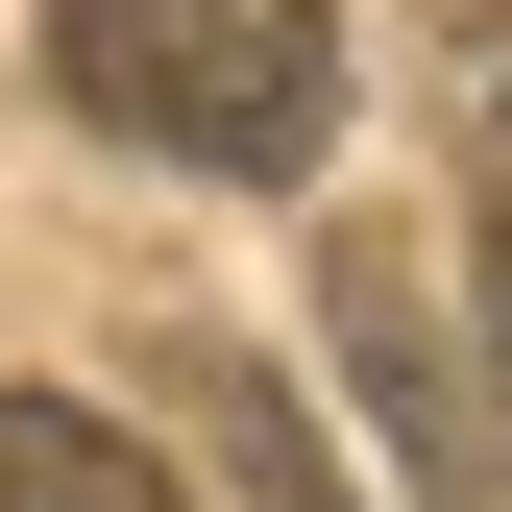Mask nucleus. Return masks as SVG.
<instances>
[{
  "label": "nucleus",
  "instance_id": "7ed1b4c3",
  "mask_svg": "<svg viewBox=\"0 0 512 512\" xmlns=\"http://www.w3.org/2000/svg\"><path fill=\"white\" fill-rule=\"evenodd\" d=\"M0 512H196V464L122 439L98 391H0Z\"/></svg>",
  "mask_w": 512,
  "mask_h": 512
},
{
  "label": "nucleus",
  "instance_id": "f257e3e1",
  "mask_svg": "<svg viewBox=\"0 0 512 512\" xmlns=\"http://www.w3.org/2000/svg\"><path fill=\"white\" fill-rule=\"evenodd\" d=\"M49 98L269 196L342 147V0H49Z\"/></svg>",
  "mask_w": 512,
  "mask_h": 512
},
{
  "label": "nucleus",
  "instance_id": "f03ea898",
  "mask_svg": "<svg viewBox=\"0 0 512 512\" xmlns=\"http://www.w3.org/2000/svg\"><path fill=\"white\" fill-rule=\"evenodd\" d=\"M317 317H342V366H366V439L415 464V512H512V439H488L464 342H439V293L391 269V244H317Z\"/></svg>",
  "mask_w": 512,
  "mask_h": 512
},
{
  "label": "nucleus",
  "instance_id": "39448f33",
  "mask_svg": "<svg viewBox=\"0 0 512 512\" xmlns=\"http://www.w3.org/2000/svg\"><path fill=\"white\" fill-rule=\"evenodd\" d=\"M488 439H512V147H488Z\"/></svg>",
  "mask_w": 512,
  "mask_h": 512
},
{
  "label": "nucleus",
  "instance_id": "20e7f679",
  "mask_svg": "<svg viewBox=\"0 0 512 512\" xmlns=\"http://www.w3.org/2000/svg\"><path fill=\"white\" fill-rule=\"evenodd\" d=\"M171 415L220 439V488H244V512H366V488H342V439H317L269 366H244V342H196V366H171Z\"/></svg>",
  "mask_w": 512,
  "mask_h": 512
}]
</instances>
